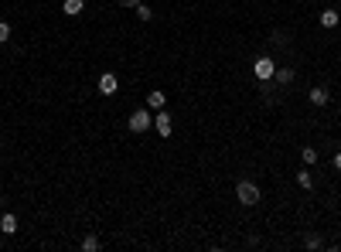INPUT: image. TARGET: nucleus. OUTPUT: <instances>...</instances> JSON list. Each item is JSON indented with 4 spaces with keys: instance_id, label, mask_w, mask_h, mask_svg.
I'll return each instance as SVG.
<instances>
[{
    "instance_id": "obj_1",
    "label": "nucleus",
    "mask_w": 341,
    "mask_h": 252,
    "mask_svg": "<svg viewBox=\"0 0 341 252\" xmlns=\"http://www.w3.org/2000/svg\"><path fill=\"white\" fill-rule=\"evenodd\" d=\"M236 198H239V205L252 208L256 201H260V187H256L252 181H239V184H236Z\"/></svg>"
},
{
    "instance_id": "obj_2",
    "label": "nucleus",
    "mask_w": 341,
    "mask_h": 252,
    "mask_svg": "<svg viewBox=\"0 0 341 252\" xmlns=\"http://www.w3.org/2000/svg\"><path fill=\"white\" fill-rule=\"evenodd\" d=\"M252 75H256L260 82H270L273 75H276V61H273L270 55H260L256 61H252Z\"/></svg>"
},
{
    "instance_id": "obj_3",
    "label": "nucleus",
    "mask_w": 341,
    "mask_h": 252,
    "mask_svg": "<svg viewBox=\"0 0 341 252\" xmlns=\"http://www.w3.org/2000/svg\"><path fill=\"white\" fill-rule=\"evenodd\" d=\"M150 123H154V116H150L147 109H133L130 119H126V130H130V133H144Z\"/></svg>"
},
{
    "instance_id": "obj_4",
    "label": "nucleus",
    "mask_w": 341,
    "mask_h": 252,
    "mask_svg": "<svg viewBox=\"0 0 341 252\" xmlns=\"http://www.w3.org/2000/svg\"><path fill=\"white\" fill-rule=\"evenodd\" d=\"M116 89H120L116 72H102L99 75V96H116Z\"/></svg>"
},
{
    "instance_id": "obj_5",
    "label": "nucleus",
    "mask_w": 341,
    "mask_h": 252,
    "mask_svg": "<svg viewBox=\"0 0 341 252\" xmlns=\"http://www.w3.org/2000/svg\"><path fill=\"white\" fill-rule=\"evenodd\" d=\"M307 99H310L314 106H328V103H331V92L324 89V85H314V89L307 92Z\"/></svg>"
},
{
    "instance_id": "obj_6",
    "label": "nucleus",
    "mask_w": 341,
    "mask_h": 252,
    "mask_svg": "<svg viewBox=\"0 0 341 252\" xmlns=\"http://www.w3.org/2000/svg\"><path fill=\"white\" fill-rule=\"evenodd\" d=\"M154 126H157L160 137H170V113H164V109H160V113L154 116Z\"/></svg>"
},
{
    "instance_id": "obj_7",
    "label": "nucleus",
    "mask_w": 341,
    "mask_h": 252,
    "mask_svg": "<svg viewBox=\"0 0 341 252\" xmlns=\"http://www.w3.org/2000/svg\"><path fill=\"white\" fill-rule=\"evenodd\" d=\"M62 11H65L68 17H79V14L86 11V0H65V4H62Z\"/></svg>"
},
{
    "instance_id": "obj_8",
    "label": "nucleus",
    "mask_w": 341,
    "mask_h": 252,
    "mask_svg": "<svg viewBox=\"0 0 341 252\" xmlns=\"http://www.w3.org/2000/svg\"><path fill=\"white\" fill-rule=\"evenodd\" d=\"M0 232H4V235H14V232H17V218H14L11 211L0 218Z\"/></svg>"
},
{
    "instance_id": "obj_9",
    "label": "nucleus",
    "mask_w": 341,
    "mask_h": 252,
    "mask_svg": "<svg viewBox=\"0 0 341 252\" xmlns=\"http://www.w3.org/2000/svg\"><path fill=\"white\" fill-rule=\"evenodd\" d=\"M273 79L280 82V85H290V82H294V69H290V65H283V69H276V75H273Z\"/></svg>"
},
{
    "instance_id": "obj_10",
    "label": "nucleus",
    "mask_w": 341,
    "mask_h": 252,
    "mask_svg": "<svg viewBox=\"0 0 341 252\" xmlns=\"http://www.w3.org/2000/svg\"><path fill=\"white\" fill-rule=\"evenodd\" d=\"M338 21H341L338 11H324L321 14V24H324V27H338Z\"/></svg>"
},
{
    "instance_id": "obj_11",
    "label": "nucleus",
    "mask_w": 341,
    "mask_h": 252,
    "mask_svg": "<svg viewBox=\"0 0 341 252\" xmlns=\"http://www.w3.org/2000/svg\"><path fill=\"white\" fill-rule=\"evenodd\" d=\"M300 161H304L307 167H310V164H318V150H314V147H304V150H300Z\"/></svg>"
},
{
    "instance_id": "obj_12",
    "label": "nucleus",
    "mask_w": 341,
    "mask_h": 252,
    "mask_svg": "<svg viewBox=\"0 0 341 252\" xmlns=\"http://www.w3.org/2000/svg\"><path fill=\"white\" fill-rule=\"evenodd\" d=\"M133 11H136V17H140V21H150V17H154V11H150V7H147V4H144V0L136 4Z\"/></svg>"
},
{
    "instance_id": "obj_13",
    "label": "nucleus",
    "mask_w": 341,
    "mask_h": 252,
    "mask_svg": "<svg viewBox=\"0 0 341 252\" xmlns=\"http://www.w3.org/2000/svg\"><path fill=\"white\" fill-rule=\"evenodd\" d=\"M147 106H154V109H164V92H150V96H147Z\"/></svg>"
},
{
    "instance_id": "obj_14",
    "label": "nucleus",
    "mask_w": 341,
    "mask_h": 252,
    "mask_svg": "<svg viewBox=\"0 0 341 252\" xmlns=\"http://www.w3.org/2000/svg\"><path fill=\"white\" fill-rule=\"evenodd\" d=\"M297 184H300L304 191H310V187H314V177H310L307 171H300V174H297Z\"/></svg>"
},
{
    "instance_id": "obj_15",
    "label": "nucleus",
    "mask_w": 341,
    "mask_h": 252,
    "mask_svg": "<svg viewBox=\"0 0 341 252\" xmlns=\"http://www.w3.org/2000/svg\"><path fill=\"white\" fill-rule=\"evenodd\" d=\"M82 249H86V252H96V249H99V239H96V235H86V239H82Z\"/></svg>"
},
{
    "instance_id": "obj_16",
    "label": "nucleus",
    "mask_w": 341,
    "mask_h": 252,
    "mask_svg": "<svg viewBox=\"0 0 341 252\" xmlns=\"http://www.w3.org/2000/svg\"><path fill=\"white\" fill-rule=\"evenodd\" d=\"M304 245H307V249H321V235H307Z\"/></svg>"
},
{
    "instance_id": "obj_17",
    "label": "nucleus",
    "mask_w": 341,
    "mask_h": 252,
    "mask_svg": "<svg viewBox=\"0 0 341 252\" xmlns=\"http://www.w3.org/2000/svg\"><path fill=\"white\" fill-rule=\"evenodd\" d=\"M7 38H11V24H7V21H0V45H4Z\"/></svg>"
},
{
    "instance_id": "obj_18",
    "label": "nucleus",
    "mask_w": 341,
    "mask_h": 252,
    "mask_svg": "<svg viewBox=\"0 0 341 252\" xmlns=\"http://www.w3.org/2000/svg\"><path fill=\"white\" fill-rule=\"evenodd\" d=\"M116 4H120V7H136L140 0H116Z\"/></svg>"
},
{
    "instance_id": "obj_19",
    "label": "nucleus",
    "mask_w": 341,
    "mask_h": 252,
    "mask_svg": "<svg viewBox=\"0 0 341 252\" xmlns=\"http://www.w3.org/2000/svg\"><path fill=\"white\" fill-rule=\"evenodd\" d=\"M334 167H338V171H341V153H334Z\"/></svg>"
},
{
    "instance_id": "obj_20",
    "label": "nucleus",
    "mask_w": 341,
    "mask_h": 252,
    "mask_svg": "<svg viewBox=\"0 0 341 252\" xmlns=\"http://www.w3.org/2000/svg\"><path fill=\"white\" fill-rule=\"evenodd\" d=\"M0 201H4V198H0Z\"/></svg>"
}]
</instances>
